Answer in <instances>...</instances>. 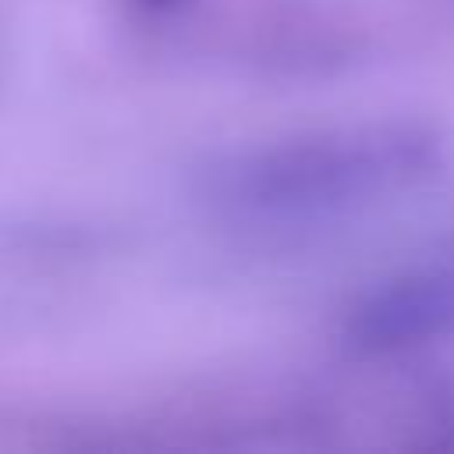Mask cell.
I'll use <instances>...</instances> for the list:
<instances>
[{"instance_id":"cell-1","label":"cell","mask_w":454,"mask_h":454,"mask_svg":"<svg viewBox=\"0 0 454 454\" xmlns=\"http://www.w3.org/2000/svg\"><path fill=\"white\" fill-rule=\"evenodd\" d=\"M443 138L426 124H358L252 153L216 174L213 195L248 216H316L429 177Z\"/></svg>"},{"instance_id":"cell-2","label":"cell","mask_w":454,"mask_h":454,"mask_svg":"<svg viewBox=\"0 0 454 454\" xmlns=\"http://www.w3.org/2000/svg\"><path fill=\"white\" fill-rule=\"evenodd\" d=\"M348 330L365 348H404L454 330V273H419L372 291Z\"/></svg>"}]
</instances>
